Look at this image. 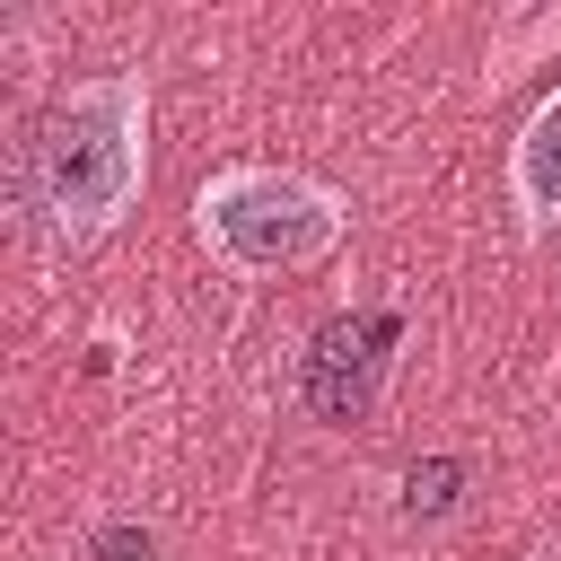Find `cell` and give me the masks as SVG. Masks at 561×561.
Wrapping results in <instances>:
<instances>
[{
  "label": "cell",
  "mask_w": 561,
  "mask_h": 561,
  "mask_svg": "<svg viewBox=\"0 0 561 561\" xmlns=\"http://www.w3.org/2000/svg\"><path fill=\"white\" fill-rule=\"evenodd\" d=\"M140 184H149V79L140 70H96L70 96H53L18 158V202L44 219L53 245L114 237Z\"/></svg>",
  "instance_id": "obj_1"
},
{
  "label": "cell",
  "mask_w": 561,
  "mask_h": 561,
  "mask_svg": "<svg viewBox=\"0 0 561 561\" xmlns=\"http://www.w3.org/2000/svg\"><path fill=\"white\" fill-rule=\"evenodd\" d=\"M342 228H351V202L333 184H316L298 167H263V158H237L193 193V237L210 245V263H228L245 280L324 263L342 245Z\"/></svg>",
  "instance_id": "obj_2"
},
{
  "label": "cell",
  "mask_w": 561,
  "mask_h": 561,
  "mask_svg": "<svg viewBox=\"0 0 561 561\" xmlns=\"http://www.w3.org/2000/svg\"><path fill=\"white\" fill-rule=\"evenodd\" d=\"M394 316H333L316 342H307V403L324 421H368L377 412V377H386V351H394Z\"/></svg>",
  "instance_id": "obj_3"
},
{
  "label": "cell",
  "mask_w": 561,
  "mask_h": 561,
  "mask_svg": "<svg viewBox=\"0 0 561 561\" xmlns=\"http://www.w3.org/2000/svg\"><path fill=\"white\" fill-rule=\"evenodd\" d=\"M508 210H517V228L526 237H543L552 219H561V88L517 123V140H508Z\"/></svg>",
  "instance_id": "obj_4"
},
{
  "label": "cell",
  "mask_w": 561,
  "mask_h": 561,
  "mask_svg": "<svg viewBox=\"0 0 561 561\" xmlns=\"http://www.w3.org/2000/svg\"><path fill=\"white\" fill-rule=\"evenodd\" d=\"M456 500H465V465H456V456H430V465H412V473H403V517H412V526L447 517Z\"/></svg>",
  "instance_id": "obj_5"
},
{
  "label": "cell",
  "mask_w": 561,
  "mask_h": 561,
  "mask_svg": "<svg viewBox=\"0 0 561 561\" xmlns=\"http://www.w3.org/2000/svg\"><path fill=\"white\" fill-rule=\"evenodd\" d=\"M167 543H158V526H140V517H105L96 526V543H88V561H158Z\"/></svg>",
  "instance_id": "obj_6"
},
{
  "label": "cell",
  "mask_w": 561,
  "mask_h": 561,
  "mask_svg": "<svg viewBox=\"0 0 561 561\" xmlns=\"http://www.w3.org/2000/svg\"><path fill=\"white\" fill-rule=\"evenodd\" d=\"M535 561H561V552H535Z\"/></svg>",
  "instance_id": "obj_7"
}]
</instances>
